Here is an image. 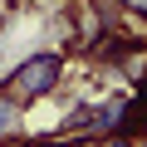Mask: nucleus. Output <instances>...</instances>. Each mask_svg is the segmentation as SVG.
Instances as JSON below:
<instances>
[{
  "instance_id": "obj_4",
  "label": "nucleus",
  "mask_w": 147,
  "mask_h": 147,
  "mask_svg": "<svg viewBox=\"0 0 147 147\" xmlns=\"http://www.w3.org/2000/svg\"><path fill=\"white\" fill-rule=\"evenodd\" d=\"M64 147H103V142H64Z\"/></svg>"
},
{
  "instance_id": "obj_2",
  "label": "nucleus",
  "mask_w": 147,
  "mask_h": 147,
  "mask_svg": "<svg viewBox=\"0 0 147 147\" xmlns=\"http://www.w3.org/2000/svg\"><path fill=\"white\" fill-rule=\"evenodd\" d=\"M20 127H25V108H20L15 98H5V93H0V147H5V142H15V137H20Z\"/></svg>"
},
{
  "instance_id": "obj_5",
  "label": "nucleus",
  "mask_w": 147,
  "mask_h": 147,
  "mask_svg": "<svg viewBox=\"0 0 147 147\" xmlns=\"http://www.w3.org/2000/svg\"><path fill=\"white\" fill-rule=\"evenodd\" d=\"M0 25H5V0H0Z\"/></svg>"
},
{
  "instance_id": "obj_3",
  "label": "nucleus",
  "mask_w": 147,
  "mask_h": 147,
  "mask_svg": "<svg viewBox=\"0 0 147 147\" xmlns=\"http://www.w3.org/2000/svg\"><path fill=\"white\" fill-rule=\"evenodd\" d=\"M103 147H142V137H127V132H108Z\"/></svg>"
},
{
  "instance_id": "obj_1",
  "label": "nucleus",
  "mask_w": 147,
  "mask_h": 147,
  "mask_svg": "<svg viewBox=\"0 0 147 147\" xmlns=\"http://www.w3.org/2000/svg\"><path fill=\"white\" fill-rule=\"evenodd\" d=\"M59 84H64V54L59 49H39V54L20 59L5 79H0V93L15 98L20 108H30V103H44Z\"/></svg>"
}]
</instances>
